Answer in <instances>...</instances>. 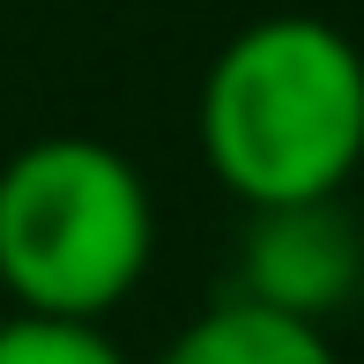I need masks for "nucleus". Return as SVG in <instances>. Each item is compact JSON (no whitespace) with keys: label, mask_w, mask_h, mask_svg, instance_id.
<instances>
[{"label":"nucleus","mask_w":364,"mask_h":364,"mask_svg":"<svg viewBox=\"0 0 364 364\" xmlns=\"http://www.w3.org/2000/svg\"><path fill=\"white\" fill-rule=\"evenodd\" d=\"M0 364H127L105 320H53V312H15L0 327Z\"/></svg>","instance_id":"obj_5"},{"label":"nucleus","mask_w":364,"mask_h":364,"mask_svg":"<svg viewBox=\"0 0 364 364\" xmlns=\"http://www.w3.org/2000/svg\"><path fill=\"white\" fill-rule=\"evenodd\" d=\"M193 134L238 208L335 201L364 164V53L320 15H260L208 60Z\"/></svg>","instance_id":"obj_1"},{"label":"nucleus","mask_w":364,"mask_h":364,"mask_svg":"<svg viewBox=\"0 0 364 364\" xmlns=\"http://www.w3.org/2000/svg\"><path fill=\"white\" fill-rule=\"evenodd\" d=\"M149 364H342V357L327 342V327L290 320L275 305H253V297L223 290L216 305L193 312Z\"/></svg>","instance_id":"obj_4"},{"label":"nucleus","mask_w":364,"mask_h":364,"mask_svg":"<svg viewBox=\"0 0 364 364\" xmlns=\"http://www.w3.org/2000/svg\"><path fill=\"white\" fill-rule=\"evenodd\" d=\"M238 297L275 305L290 320L327 327L335 312H350L364 290V230L335 201H283V208H245L238 230Z\"/></svg>","instance_id":"obj_3"},{"label":"nucleus","mask_w":364,"mask_h":364,"mask_svg":"<svg viewBox=\"0 0 364 364\" xmlns=\"http://www.w3.org/2000/svg\"><path fill=\"white\" fill-rule=\"evenodd\" d=\"M156 260V201L134 156L45 134L0 164V297L15 312L105 320Z\"/></svg>","instance_id":"obj_2"},{"label":"nucleus","mask_w":364,"mask_h":364,"mask_svg":"<svg viewBox=\"0 0 364 364\" xmlns=\"http://www.w3.org/2000/svg\"><path fill=\"white\" fill-rule=\"evenodd\" d=\"M8 320H15V305H8V297H0V327H8Z\"/></svg>","instance_id":"obj_6"}]
</instances>
